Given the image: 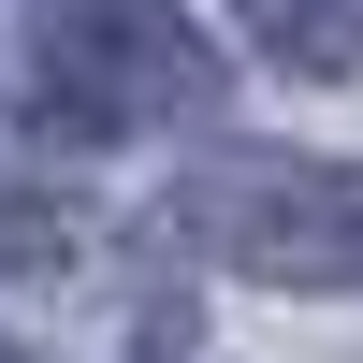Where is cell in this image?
<instances>
[{
    "label": "cell",
    "instance_id": "1",
    "mask_svg": "<svg viewBox=\"0 0 363 363\" xmlns=\"http://www.w3.org/2000/svg\"><path fill=\"white\" fill-rule=\"evenodd\" d=\"M160 233L262 291H363V160H291V145L189 160L160 189Z\"/></svg>",
    "mask_w": 363,
    "mask_h": 363
},
{
    "label": "cell",
    "instance_id": "2",
    "mask_svg": "<svg viewBox=\"0 0 363 363\" xmlns=\"http://www.w3.org/2000/svg\"><path fill=\"white\" fill-rule=\"evenodd\" d=\"M218 44L160 0H58L29 29V102L44 131L73 145H131V131H174V116H218Z\"/></svg>",
    "mask_w": 363,
    "mask_h": 363
},
{
    "label": "cell",
    "instance_id": "3",
    "mask_svg": "<svg viewBox=\"0 0 363 363\" xmlns=\"http://www.w3.org/2000/svg\"><path fill=\"white\" fill-rule=\"evenodd\" d=\"M247 44L277 73H363V0H247Z\"/></svg>",
    "mask_w": 363,
    "mask_h": 363
},
{
    "label": "cell",
    "instance_id": "4",
    "mask_svg": "<svg viewBox=\"0 0 363 363\" xmlns=\"http://www.w3.org/2000/svg\"><path fill=\"white\" fill-rule=\"evenodd\" d=\"M0 363H29V349H15V335H0Z\"/></svg>",
    "mask_w": 363,
    "mask_h": 363
}]
</instances>
